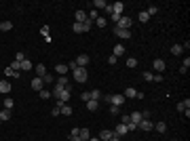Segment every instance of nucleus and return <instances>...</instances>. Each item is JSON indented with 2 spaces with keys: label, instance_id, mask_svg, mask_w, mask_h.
<instances>
[{
  "label": "nucleus",
  "instance_id": "34",
  "mask_svg": "<svg viewBox=\"0 0 190 141\" xmlns=\"http://www.w3.org/2000/svg\"><path fill=\"white\" fill-rule=\"evenodd\" d=\"M91 99L99 101V99H102V91H97V88H95V91H91Z\"/></svg>",
  "mask_w": 190,
  "mask_h": 141
},
{
  "label": "nucleus",
  "instance_id": "47",
  "mask_svg": "<svg viewBox=\"0 0 190 141\" xmlns=\"http://www.w3.org/2000/svg\"><path fill=\"white\" fill-rule=\"evenodd\" d=\"M59 114H61V110H59V107H57V105H55V107H53V110H51V116H59Z\"/></svg>",
  "mask_w": 190,
  "mask_h": 141
},
{
  "label": "nucleus",
  "instance_id": "25",
  "mask_svg": "<svg viewBox=\"0 0 190 141\" xmlns=\"http://www.w3.org/2000/svg\"><path fill=\"white\" fill-rule=\"evenodd\" d=\"M137 19H139V21H141V23H148V21H150V15H148V13H146V11H141V13H139V15H137Z\"/></svg>",
  "mask_w": 190,
  "mask_h": 141
},
{
  "label": "nucleus",
  "instance_id": "1",
  "mask_svg": "<svg viewBox=\"0 0 190 141\" xmlns=\"http://www.w3.org/2000/svg\"><path fill=\"white\" fill-rule=\"evenodd\" d=\"M72 74H74V80H76V82H87V78H89L87 67H76Z\"/></svg>",
  "mask_w": 190,
  "mask_h": 141
},
{
  "label": "nucleus",
  "instance_id": "41",
  "mask_svg": "<svg viewBox=\"0 0 190 141\" xmlns=\"http://www.w3.org/2000/svg\"><path fill=\"white\" fill-rule=\"evenodd\" d=\"M135 65H137V59L135 57H129L127 59V67H135Z\"/></svg>",
  "mask_w": 190,
  "mask_h": 141
},
{
  "label": "nucleus",
  "instance_id": "13",
  "mask_svg": "<svg viewBox=\"0 0 190 141\" xmlns=\"http://www.w3.org/2000/svg\"><path fill=\"white\" fill-rule=\"evenodd\" d=\"M127 133H129L127 124H118V126H116V131H114V135H116V137H123V135H127Z\"/></svg>",
  "mask_w": 190,
  "mask_h": 141
},
{
  "label": "nucleus",
  "instance_id": "50",
  "mask_svg": "<svg viewBox=\"0 0 190 141\" xmlns=\"http://www.w3.org/2000/svg\"><path fill=\"white\" fill-rule=\"evenodd\" d=\"M182 67H186V69L190 67V57H186V59H184V65H182Z\"/></svg>",
  "mask_w": 190,
  "mask_h": 141
},
{
  "label": "nucleus",
  "instance_id": "33",
  "mask_svg": "<svg viewBox=\"0 0 190 141\" xmlns=\"http://www.w3.org/2000/svg\"><path fill=\"white\" fill-rule=\"evenodd\" d=\"M13 105H15V101H13L11 97H7V99H4V103H2V107H4V110H11Z\"/></svg>",
  "mask_w": 190,
  "mask_h": 141
},
{
  "label": "nucleus",
  "instance_id": "5",
  "mask_svg": "<svg viewBox=\"0 0 190 141\" xmlns=\"http://www.w3.org/2000/svg\"><path fill=\"white\" fill-rule=\"evenodd\" d=\"M89 59H91L89 55H78V57H76L74 61H76V65H78V67H87V63H89Z\"/></svg>",
  "mask_w": 190,
  "mask_h": 141
},
{
  "label": "nucleus",
  "instance_id": "11",
  "mask_svg": "<svg viewBox=\"0 0 190 141\" xmlns=\"http://www.w3.org/2000/svg\"><path fill=\"white\" fill-rule=\"evenodd\" d=\"M135 95H137V91H135L133 86H127V88H125V93H123V97H125V99H133Z\"/></svg>",
  "mask_w": 190,
  "mask_h": 141
},
{
  "label": "nucleus",
  "instance_id": "54",
  "mask_svg": "<svg viewBox=\"0 0 190 141\" xmlns=\"http://www.w3.org/2000/svg\"><path fill=\"white\" fill-rule=\"evenodd\" d=\"M154 82H163V76L161 74H154Z\"/></svg>",
  "mask_w": 190,
  "mask_h": 141
},
{
  "label": "nucleus",
  "instance_id": "53",
  "mask_svg": "<svg viewBox=\"0 0 190 141\" xmlns=\"http://www.w3.org/2000/svg\"><path fill=\"white\" fill-rule=\"evenodd\" d=\"M110 19H112L114 23H118V19H121V17H118V15H114V13H112V15H110Z\"/></svg>",
  "mask_w": 190,
  "mask_h": 141
},
{
  "label": "nucleus",
  "instance_id": "46",
  "mask_svg": "<svg viewBox=\"0 0 190 141\" xmlns=\"http://www.w3.org/2000/svg\"><path fill=\"white\" fill-rule=\"evenodd\" d=\"M23 59H26V55H23V53H17V55H15V61H17V63H21Z\"/></svg>",
  "mask_w": 190,
  "mask_h": 141
},
{
  "label": "nucleus",
  "instance_id": "26",
  "mask_svg": "<svg viewBox=\"0 0 190 141\" xmlns=\"http://www.w3.org/2000/svg\"><path fill=\"white\" fill-rule=\"evenodd\" d=\"M182 53H184L182 44H173V46H171V55H182Z\"/></svg>",
  "mask_w": 190,
  "mask_h": 141
},
{
  "label": "nucleus",
  "instance_id": "24",
  "mask_svg": "<svg viewBox=\"0 0 190 141\" xmlns=\"http://www.w3.org/2000/svg\"><path fill=\"white\" fill-rule=\"evenodd\" d=\"M112 131H102V135H99V141H108V139H112Z\"/></svg>",
  "mask_w": 190,
  "mask_h": 141
},
{
  "label": "nucleus",
  "instance_id": "36",
  "mask_svg": "<svg viewBox=\"0 0 190 141\" xmlns=\"http://www.w3.org/2000/svg\"><path fill=\"white\" fill-rule=\"evenodd\" d=\"M141 78H144L146 82H152V80H154V74H152V72H144V74H141Z\"/></svg>",
  "mask_w": 190,
  "mask_h": 141
},
{
  "label": "nucleus",
  "instance_id": "39",
  "mask_svg": "<svg viewBox=\"0 0 190 141\" xmlns=\"http://www.w3.org/2000/svg\"><path fill=\"white\" fill-rule=\"evenodd\" d=\"M72 30L76 32V34H82L85 30H82V23H74V26H72Z\"/></svg>",
  "mask_w": 190,
  "mask_h": 141
},
{
  "label": "nucleus",
  "instance_id": "12",
  "mask_svg": "<svg viewBox=\"0 0 190 141\" xmlns=\"http://www.w3.org/2000/svg\"><path fill=\"white\" fill-rule=\"evenodd\" d=\"M129 120H131V124H135V126H137V124L141 122V112H133V114L129 116Z\"/></svg>",
  "mask_w": 190,
  "mask_h": 141
},
{
  "label": "nucleus",
  "instance_id": "49",
  "mask_svg": "<svg viewBox=\"0 0 190 141\" xmlns=\"http://www.w3.org/2000/svg\"><path fill=\"white\" fill-rule=\"evenodd\" d=\"M108 63H110V65H114V63H116V57H114V55H110V57H108Z\"/></svg>",
  "mask_w": 190,
  "mask_h": 141
},
{
  "label": "nucleus",
  "instance_id": "3",
  "mask_svg": "<svg viewBox=\"0 0 190 141\" xmlns=\"http://www.w3.org/2000/svg\"><path fill=\"white\" fill-rule=\"evenodd\" d=\"M70 95H72V91H70V86H66V88L61 91V95H59V99H57V101H61V103H68Z\"/></svg>",
  "mask_w": 190,
  "mask_h": 141
},
{
  "label": "nucleus",
  "instance_id": "29",
  "mask_svg": "<svg viewBox=\"0 0 190 141\" xmlns=\"http://www.w3.org/2000/svg\"><path fill=\"white\" fill-rule=\"evenodd\" d=\"M93 7H95V11H97V9H106V7H108V2H106V0H95Z\"/></svg>",
  "mask_w": 190,
  "mask_h": 141
},
{
  "label": "nucleus",
  "instance_id": "42",
  "mask_svg": "<svg viewBox=\"0 0 190 141\" xmlns=\"http://www.w3.org/2000/svg\"><path fill=\"white\" fill-rule=\"evenodd\" d=\"M91 26H93V21H91V19H87V21L82 23V30H85V32H89V30H91Z\"/></svg>",
  "mask_w": 190,
  "mask_h": 141
},
{
  "label": "nucleus",
  "instance_id": "16",
  "mask_svg": "<svg viewBox=\"0 0 190 141\" xmlns=\"http://www.w3.org/2000/svg\"><path fill=\"white\" fill-rule=\"evenodd\" d=\"M85 105H87V110H89V112H95V110L99 107V101H95V99H89Z\"/></svg>",
  "mask_w": 190,
  "mask_h": 141
},
{
  "label": "nucleus",
  "instance_id": "37",
  "mask_svg": "<svg viewBox=\"0 0 190 141\" xmlns=\"http://www.w3.org/2000/svg\"><path fill=\"white\" fill-rule=\"evenodd\" d=\"M80 99H82V101L87 103V101L91 99V91H82V93H80Z\"/></svg>",
  "mask_w": 190,
  "mask_h": 141
},
{
  "label": "nucleus",
  "instance_id": "20",
  "mask_svg": "<svg viewBox=\"0 0 190 141\" xmlns=\"http://www.w3.org/2000/svg\"><path fill=\"white\" fill-rule=\"evenodd\" d=\"M89 17H87V13L85 11H76V23H85Z\"/></svg>",
  "mask_w": 190,
  "mask_h": 141
},
{
  "label": "nucleus",
  "instance_id": "7",
  "mask_svg": "<svg viewBox=\"0 0 190 141\" xmlns=\"http://www.w3.org/2000/svg\"><path fill=\"white\" fill-rule=\"evenodd\" d=\"M137 126H139L141 131H152V126H154V124L150 122V118H141V122H139Z\"/></svg>",
  "mask_w": 190,
  "mask_h": 141
},
{
  "label": "nucleus",
  "instance_id": "8",
  "mask_svg": "<svg viewBox=\"0 0 190 141\" xmlns=\"http://www.w3.org/2000/svg\"><path fill=\"white\" fill-rule=\"evenodd\" d=\"M0 93H2V95H9L11 93V82L9 80H0Z\"/></svg>",
  "mask_w": 190,
  "mask_h": 141
},
{
  "label": "nucleus",
  "instance_id": "38",
  "mask_svg": "<svg viewBox=\"0 0 190 141\" xmlns=\"http://www.w3.org/2000/svg\"><path fill=\"white\" fill-rule=\"evenodd\" d=\"M49 32H51V28H49V26H42V28H40V34H42L44 38H46V36H51Z\"/></svg>",
  "mask_w": 190,
  "mask_h": 141
},
{
  "label": "nucleus",
  "instance_id": "18",
  "mask_svg": "<svg viewBox=\"0 0 190 141\" xmlns=\"http://www.w3.org/2000/svg\"><path fill=\"white\" fill-rule=\"evenodd\" d=\"M154 69H156V72H163V69H165V65H167V63H165L163 59H154Z\"/></svg>",
  "mask_w": 190,
  "mask_h": 141
},
{
  "label": "nucleus",
  "instance_id": "52",
  "mask_svg": "<svg viewBox=\"0 0 190 141\" xmlns=\"http://www.w3.org/2000/svg\"><path fill=\"white\" fill-rule=\"evenodd\" d=\"M78 131H80V129H72V133H70V137H78Z\"/></svg>",
  "mask_w": 190,
  "mask_h": 141
},
{
  "label": "nucleus",
  "instance_id": "22",
  "mask_svg": "<svg viewBox=\"0 0 190 141\" xmlns=\"http://www.w3.org/2000/svg\"><path fill=\"white\" fill-rule=\"evenodd\" d=\"M44 74H46V67H44L42 63H38V65H36V76H38V78H42Z\"/></svg>",
  "mask_w": 190,
  "mask_h": 141
},
{
  "label": "nucleus",
  "instance_id": "2",
  "mask_svg": "<svg viewBox=\"0 0 190 141\" xmlns=\"http://www.w3.org/2000/svg\"><path fill=\"white\" fill-rule=\"evenodd\" d=\"M131 26H133V19L131 17H121L118 23H116V28H121V30H129Z\"/></svg>",
  "mask_w": 190,
  "mask_h": 141
},
{
  "label": "nucleus",
  "instance_id": "6",
  "mask_svg": "<svg viewBox=\"0 0 190 141\" xmlns=\"http://www.w3.org/2000/svg\"><path fill=\"white\" fill-rule=\"evenodd\" d=\"M42 86H44V82H42V78H38V76H34V78H32V88L40 93V91H42Z\"/></svg>",
  "mask_w": 190,
  "mask_h": 141
},
{
  "label": "nucleus",
  "instance_id": "48",
  "mask_svg": "<svg viewBox=\"0 0 190 141\" xmlns=\"http://www.w3.org/2000/svg\"><path fill=\"white\" fill-rule=\"evenodd\" d=\"M9 67H13V69H15V72H21V69H19V63H17V61H13V63H11Z\"/></svg>",
  "mask_w": 190,
  "mask_h": 141
},
{
  "label": "nucleus",
  "instance_id": "4",
  "mask_svg": "<svg viewBox=\"0 0 190 141\" xmlns=\"http://www.w3.org/2000/svg\"><path fill=\"white\" fill-rule=\"evenodd\" d=\"M110 7H112V13H114V15L123 17V9H125V4H123V2H114V4H110Z\"/></svg>",
  "mask_w": 190,
  "mask_h": 141
},
{
  "label": "nucleus",
  "instance_id": "14",
  "mask_svg": "<svg viewBox=\"0 0 190 141\" xmlns=\"http://www.w3.org/2000/svg\"><path fill=\"white\" fill-rule=\"evenodd\" d=\"M55 72H57V74H61V76H66L70 69H68V65H66V63H57V65H55Z\"/></svg>",
  "mask_w": 190,
  "mask_h": 141
},
{
  "label": "nucleus",
  "instance_id": "15",
  "mask_svg": "<svg viewBox=\"0 0 190 141\" xmlns=\"http://www.w3.org/2000/svg\"><path fill=\"white\" fill-rule=\"evenodd\" d=\"M78 137H80V141H89L91 139V131L89 129H80L78 131Z\"/></svg>",
  "mask_w": 190,
  "mask_h": 141
},
{
  "label": "nucleus",
  "instance_id": "40",
  "mask_svg": "<svg viewBox=\"0 0 190 141\" xmlns=\"http://www.w3.org/2000/svg\"><path fill=\"white\" fill-rule=\"evenodd\" d=\"M38 95H40V99H49V97H51V91H44V88H42Z\"/></svg>",
  "mask_w": 190,
  "mask_h": 141
},
{
  "label": "nucleus",
  "instance_id": "55",
  "mask_svg": "<svg viewBox=\"0 0 190 141\" xmlns=\"http://www.w3.org/2000/svg\"><path fill=\"white\" fill-rule=\"evenodd\" d=\"M121 137H116V135H112V139H108V141H118Z\"/></svg>",
  "mask_w": 190,
  "mask_h": 141
},
{
  "label": "nucleus",
  "instance_id": "31",
  "mask_svg": "<svg viewBox=\"0 0 190 141\" xmlns=\"http://www.w3.org/2000/svg\"><path fill=\"white\" fill-rule=\"evenodd\" d=\"M93 23H95V26H97V28H106V23H108V21H106L104 17H97V19L93 21Z\"/></svg>",
  "mask_w": 190,
  "mask_h": 141
},
{
  "label": "nucleus",
  "instance_id": "51",
  "mask_svg": "<svg viewBox=\"0 0 190 141\" xmlns=\"http://www.w3.org/2000/svg\"><path fill=\"white\" fill-rule=\"evenodd\" d=\"M110 114H112V116H116V114H118V107H116V105H112V107H110Z\"/></svg>",
  "mask_w": 190,
  "mask_h": 141
},
{
  "label": "nucleus",
  "instance_id": "43",
  "mask_svg": "<svg viewBox=\"0 0 190 141\" xmlns=\"http://www.w3.org/2000/svg\"><path fill=\"white\" fill-rule=\"evenodd\" d=\"M42 82H44V84H51V82H53V76H51V74H44V76H42Z\"/></svg>",
  "mask_w": 190,
  "mask_h": 141
},
{
  "label": "nucleus",
  "instance_id": "28",
  "mask_svg": "<svg viewBox=\"0 0 190 141\" xmlns=\"http://www.w3.org/2000/svg\"><path fill=\"white\" fill-rule=\"evenodd\" d=\"M61 91H63V86H57V84H55V86H53V91H51V95H53L55 99H59V95H61Z\"/></svg>",
  "mask_w": 190,
  "mask_h": 141
},
{
  "label": "nucleus",
  "instance_id": "35",
  "mask_svg": "<svg viewBox=\"0 0 190 141\" xmlns=\"http://www.w3.org/2000/svg\"><path fill=\"white\" fill-rule=\"evenodd\" d=\"M154 129H156L158 133H165V131H167V124H165V122H156V124H154Z\"/></svg>",
  "mask_w": 190,
  "mask_h": 141
},
{
  "label": "nucleus",
  "instance_id": "32",
  "mask_svg": "<svg viewBox=\"0 0 190 141\" xmlns=\"http://www.w3.org/2000/svg\"><path fill=\"white\" fill-rule=\"evenodd\" d=\"M57 86H63V88L70 86V84H68V78H66V76H59V78H57Z\"/></svg>",
  "mask_w": 190,
  "mask_h": 141
},
{
  "label": "nucleus",
  "instance_id": "10",
  "mask_svg": "<svg viewBox=\"0 0 190 141\" xmlns=\"http://www.w3.org/2000/svg\"><path fill=\"white\" fill-rule=\"evenodd\" d=\"M114 34H116L118 38H125V40L131 38V32H129V30H121V28H114Z\"/></svg>",
  "mask_w": 190,
  "mask_h": 141
},
{
  "label": "nucleus",
  "instance_id": "19",
  "mask_svg": "<svg viewBox=\"0 0 190 141\" xmlns=\"http://www.w3.org/2000/svg\"><path fill=\"white\" fill-rule=\"evenodd\" d=\"M19 69H21V72H30V69H32V63H30L28 59H23V61L19 63Z\"/></svg>",
  "mask_w": 190,
  "mask_h": 141
},
{
  "label": "nucleus",
  "instance_id": "17",
  "mask_svg": "<svg viewBox=\"0 0 190 141\" xmlns=\"http://www.w3.org/2000/svg\"><path fill=\"white\" fill-rule=\"evenodd\" d=\"M112 55H114V57L125 55V46H123V44H116V46H114V51H112Z\"/></svg>",
  "mask_w": 190,
  "mask_h": 141
},
{
  "label": "nucleus",
  "instance_id": "23",
  "mask_svg": "<svg viewBox=\"0 0 190 141\" xmlns=\"http://www.w3.org/2000/svg\"><path fill=\"white\" fill-rule=\"evenodd\" d=\"M188 107H190V99H186V101H180V103H177V110H180V112H186Z\"/></svg>",
  "mask_w": 190,
  "mask_h": 141
},
{
  "label": "nucleus",
  "instance_id": "45",
  "mask_svg": "<svg viewBox=\"0 0 190 141\" xmlns=\"http://www.w3.org/2000/svg\"><path fill=\"white\" fill-rule=\"evenodd\" d=\"M146 13L152 17V15H156V13H158V9H156V7H148V11H146Z\"/></svg>",
  "mask_w": 190,
  "mask_h": 141
},
{
  "label": "nucleus",
  "instance_id": "56",
  "mask_svg": "<svg viewBox=\"0 0 190 141\" xmlns=\"http://www.w3.org/2000/svg\"><path fill=\"white\" fill-rule=\"evenodd\" d=\"M70 141H80V137H70Z\"/></svg>",
  "mask_w": 190,
  "mask_h": 141
},
{
  "label": "nucleus",
  "instance_id": "21",
  "mask_svg": "<svg viewBox=\"0 0 190 141\" xmlns=\"http://www.w3.org/2000/svg\"><path fill=\"white\" fill-rule=\"evenodd\" d=\"M13 30V23L11 21H2L0 23V32H11Z\"/></svg>",
  "mask_w": 190,
  "mask_h": 141
},
{
  "label": "nucleus",
  "instance_id": "27",
  "mask_svg": "<svg viewBox=\"0 0 190 141\" xmlns=\"http://www.w3.org/2000/svg\"><path fill=\"white\" fill-rule=\"evenodd\" d=\"M4 74H7L9 78H19V72H15L13 67H7V69H4Z\"/></svg>",
  "mask_w": 190,
  "mask_h": 141
},
{
  "label": "nucleus",
  "instance_id": "44",
  "mask_svg": "<svg viewBox=\"0 0 190 141\" xmlns=\"http://www.w3.org/2000/svg\"><path fill=\"white\" fill-rule=\"evenodd\" d=\"M87 17H89V19H91V21H95V19H97V17H99V15H97V11H95V9H93V11H91V13H89V15H87Z\"/></svg>",
  "mask_w": 190,
  "mask_h": 141
},
{
  "label": "nucleus",
  "instance_id": "30",
  "mask_svg": "<svg viewBox=\"0 0 190 141\" xmlns=\"http://www.w3.org/2000/svg\"><path fill=\"white\" fill-rule=\"evenodd\" d=\"M9 118H11V110H2V112H0V120H2V122L9 120Z\"/></svg>",
  "mask_w": 190,
  "mask_h": 141
},
{
  "label": "nucleus",
  "instance_id": "57",
  "mask_svg": "<svg viewBox=\"0 0 190 141\" xmlns=\"http://www.w3.org/2000/svg\"><path fill=\"white\" fill-rule=\"evenodd\" d=\"M89 141H99V137H91V139H89Z\"/></svg>",
  "mask_w": 190,
  "mask_h": 141
},
{
  "label": "nucleus",
  "instance_id": "9",
  "mask_svg": "<svg viewBox=\"0 0 190 141\" xmlns=\"http://www.w3.org/2000/svg\"><path fill=\"white\" fill-rule=\"evenodd\" d=\"M125 103V97L123 95H112V101H110V105H116V107H121Z\"/></svg>",
  "mask_w": 190,
  "mask_h": 141
}]
</instances>
